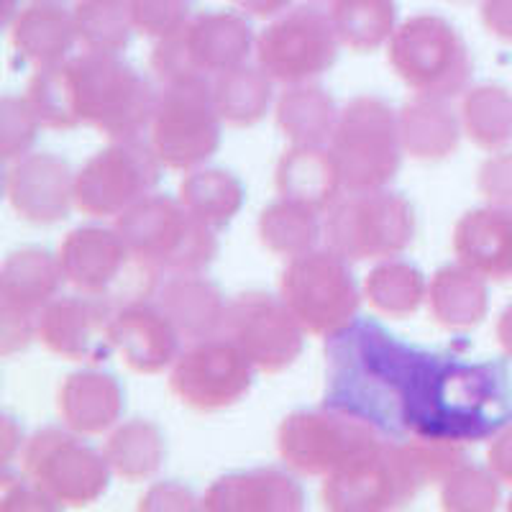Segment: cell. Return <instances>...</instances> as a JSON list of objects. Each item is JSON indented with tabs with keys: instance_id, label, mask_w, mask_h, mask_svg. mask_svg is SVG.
I'll return each mask as SVG.
<instances>
[{
	"instance_id": "54",
	"label": "cell",
	"mask_w": 512,
	"mask_h": 512,
	"mask_svg": "<svg viewBox=\"0 0 512 512\" xmlns=\"http://www.w3.org/2000/svg\"><path fill=\"white\" fill-rule=\"evenodd\" d=\"M54 3H64V0H54Z\"/></svg>"
},
{
	"instance_id": "6",
	"label": "cell",
	"mask_w": 512,
	"mask_h": 512,
	"mask_svg": "<svg viewBox=\"0 0 512 512\" xmlns=\"http://www.w3.org/2000/svg\"><path fill=\"white\" fill-rule=\"evenodd\" d=\"M59 264L67 285L85 295L105 297L118 308L152 300L159 290V269L141 262L116 226H77L59 244Z\"/></svg>"
},
{
	"instance_id": "20",
	"label": "cell",
	"mask_w": 512,
	"mask_h": 512,
	"mask_svg": "<svg viewBox=\"0 0 512 512\" xmlns=\"http://www.w3.org/2000/svg\"><path fill=\"white\" fill-rule=\"evenodd\" d=\"M6 198L18 218L34 226H54L75 208V172L52 152H31L11 162Z\"/></svg>"
},
{
	"instance_id": "48",
	"label": "cell",
	"mask_w": 512,
	"mask_h": 512,
	"mask_svg": "<svg viewBox=\"0 0 512 512\" xmlns=\"http://www.w3.org/2000/svg\"><path fill=\"white\" fill-rule=\"evenodd\" d=\"M482 24L489 34L512 44V0H484Z\"/></svg>"
},
{
	"instance_id": "19",
	"label": "cell",
	"mask_w": 512,
	"mask_h": 512,
	"mask_svg": "<svg viewBox=\"0 0 512 512\" xmlns=\"http://www.w3.org/2000/svg\"><path fill=\"white\" fill-rule=\"evenodd\" d=\"M118 305L95 295H57L36 320V341L67 361L103 364L111 359V323Z\"/></svg>"
},
{
	"instance_id": "36",
	"label": "cell",
	"mask_w": 512,
	"mask_h": 512,
	"mask_svg": "<svg viewBox=\"0 0 512 512\" xmlns=\"http://www.w3.org/2000/svg\"><path fill=\"white\" fill-rule=\"evenodd\" d=\"M364 297L387 318H410L428 300V282L418 264L408 259H382L364 280Z\"/></svg>"
},
{
	"instance_id": "25",
	"label": "cell",
	"mask_w": 512,
	"mask_h": 512,
	"mask_svg": "<svg viewBox=\"0 0 512 512\" xmlns=\"http://www.w3.org/2000/svg\"><path fill=\"white\" fill-rule=\"evenodd\" d=\"M62 423L80 436H103L113 431L126 410V392L113 374L103 369H80L64 379L57 395Z\"/></svg>"
},
{
	"instance_id": "15",
	"label": "cell",
	"mask_w": 512,
	"mask_h": 512,
	"mask_svg": "<svg viewBox=\"0 0 512 512\" xmlns=\"http://www.w3.org/2000/svg\"><path fill=\"white\" fill-rule=\"evenodd\" d=\"M162 172L149 141H111L75 172V208L90 218H118L157 190Z\"/></svg>"
},
{
	"instance_id": "22",
	"label": "cell",
	"mask_w": 512,
	"mask_h": 512,
	"mask_svg": "<svg viewBox=\"0 0 512 512\" xmlns=\"http://www.w3.org/2000/svg\"><path fill=\"white\" fill-rule=\"evenodd\" d=\"M303 507V484L295 474L272 466L226 474L200 500V510L208 512H297Z\"/></svg>"
},
{
	"instance_id": "12",
	"label": "cell",
	"mask_w": 512,
	"mask_h": 512,
	"mask_svg": "<svg viewBox=\"0 0 512 512\" xmlns=\"http://www.w3.org/2000/svg\"><path fill=\"white\" fill-rule=\"evenodd\" d=\"M280 295L310 336L331 338L359 318L361 292L349 259L328 246L287 262Z\"/></svg>"
},
{
	"instance_id": "4",
	"label": "cell",
	"mask_w": 512,
	"mask_h": 512,
	"mask_svg": "<svg viewBox=\"0 0 512 512\" xmlns=\"http://www.w3.org/2000/svg\"><path fill=\"white\" fill-rule=\"evenodd\" d=\"M72 111L111 141L141 139L152 126L159 93L136 67L113 52L85 49L64 62Z\"/></svg>"
},
{
	"instance_id": "16",
	"label": "cell",
	"mask_w": 512,
	"mask_h": 512,
	"mask_svg": "<svg viewBox=\"0 0 512 512\" xmlns=\"http://www.w3.org/2000/svg\"><path fill=\"white\" fill-rule=\"evenodd\" d=\"M344 47L331 11L318 6L287 8L256 34V64L282 85H303L326 75Z\"/></svg>"
},
{
	"instance_id": "26",
	"label": "cell",
	"mask_w": 512,
	"mask_h": 512,
	"mask_svg": "<svg viewBox=\"0 0 512 512\" xmlns=\"http://www.w3.org/2000/svg\"><path fill=\"white\" fill-rule=\"evenodd\" d=\"M159 308L175 323L182 338L200 341V338L221 336L228 303L221 287L200 272L175 274L159 285Z\"/></svg>"
},
{
	"instance_id": "39",
	"label": "cell",
	"mask_w": 512,
	"mask_h": 512,
	"mask_svg": "<svg viewBox=\"0 0 512 512\" xmlns=\"http://www.w3.org/2000/svg\"><path fill=\"white\" fill-rule=\"evenodd\" d=\"M80 44L93 52L121 54L136 34L131 3L116 0H77L75 6Z\"/></svg>"
},
{
	"instance_id": "28",
	"label": "cell",
	"mask_w": 512,
	"mask_h": 512,
	"mask_svg": "<svg viewBox=\"0 0 512 512\" xmlns=\"http://www.w3.org/2000/svg\"><path fill=\"white\" fill-rule=\"evenodd\" d=\"M274 185L280 198L297 200L320 213H328L346 192L331 146H290L274 169Z\"/></svg>"
},
{
	"instance_id": "14",
	"label": "cell",
	"mask_w": 512,
	"mask_h": 512,
	"mask_svg": "<svg viewBox=\"0 0 512 512\" xmlns=\"http://www.w3.org/2000/svg\"><path fill=\"white\" fill-rule=\"evenodd\" d=\"M223 118L213 100L210 80L162 85L149 144L167 169L192 172L203 167L221 146Z\"/></svg>"
},
{
	"instance_id": "40",
	"label": "cell",
	"mask_w": 512,
	"mask_h": 512,
	"mask_svg": "<svg viewBox=\"0 0 512 512\" xmlns=\"http://www.w3.org/2000/svg\"><path fill=\"white\" fill-rule=\"evenodd\" d=\"M502 500L500 477L492 469L477 464H464L441 482L443 510L454 512H487L497 510Z\"/></svg>"
},
{
	"instance_id": "17",
	"label": "cell",
	"mask_w": 512,
	"mask_h": 512,
	"mask_svg": "<svg viewBox=\"0 0 512 512\" xmlns=\"http://www.w3.org/2000/svg\"><path fill=\"white\" fill-rule=\"evenodd\" d=\"M256 367L226 336L192 341L169 372V390L182 405L200 413L233 408L249 395Z\"/></svg>"
},
{
	"instance_id": "23",
	"label": "cell",
	"mask_w": 512,
	"mask_h": 512,
	"mask_svg": "<svg viewBox=\"0 0 512 512\" xmlns=\"http://www.w3.org/2000/svg\"><path fill=\"white\" fill-rule=\"evenodd\" d=\"M454 254L484 280H512V208L484 205L454 226Z\"/></svg>"
},
{
	"instance_id": "7",
	"label": "cell",
	"mask_w": 512,
	"mask_h": 512,
	"mask_svg": "<svg viewBox=\"0 0 512 512\" xmlns=\"http://www.w3.org/2000/svg\"><path fill=\"white\" fill-rule=\"evenodd\" d=\"M387 59L415 95L454 100L472 82L474 62L464 36L436 13L402 21L387 44Z\"/></svg>"
},
{
	"instance_id": "33",
	"label": "cell",
	"mask_w": 512,
	"mask_h": 512,
	"mask_svg": "<svg viewBox=\"0 0 512 512\" xmlns=\"http://www.w3.org/2000/svg\"><path fill=\"white\" fill-rule=\"evenodd\" d=\"M103 451L113 469V477L123 479V482H146V479L157 477L167 459L162 428L144 418L116 425L105 441Z\"/></svg>"
},
{
	"instance_id": "35",
	"label": "cell",
	"mask_w": 512,
	"mask_h": 512,
	"mask_svg": "<svg viewBox=\"0 0 512 512\" xmlns=\"http://www.w3.org/2000/svg\"><path fill=\"white\" fill-rule=\"evenodd\" d=\"M259 241L264 249L285 259L308 254L323 236L320 210L297 200L280 198L259 213Z\"/></svg>"
},
{
	"instance_id": "27",
	"label": "cell",
	"mask_w": 512,
	"mask_h": 512,
	"mask_svg": "<svg viewBox=\"0 0 512 512\" xmlns=\"http://www.w3.org/2000/svg\"><path fill=\"white\" fill-rule=\"evenodd\" d=\"M64 282L67 280L59 256L39 246L11 251L0 269V310L39 318L41 310L59 295Z\"/></svg>"
},
{
	"instance_id": "41",
	"label": "cell",
	"mask_w": 512,
	"mask_h": 512,
	"mask_svg": "<svg viewBox=\"0 0 512 512\" xmlns=\"http://www.w3.org/2000/svg\"><path fill=\"white\" fill-rule=\"evenodd\" d=\"M26 100H29V105L34 108L36 118H39L44 128L72 131V128L80 126L75 111H72L64 62L57 64V67H47V70H36V75L29 82V90H26Z\"/></svg>"
},
{
	"instance_id": "49",
	"label": "cell",
	"mask_w": 512,
	"mask_h": 512,
	"mask_svg": "<svg viewBox=\"0 0 512 512\" xmlns=\"http://www.w3.org/2000/svg\"><path fill=\"white\" fill-rule=\"evenodd\" d=\"M241 13L254 18H277L290 8L292 0H231Z\"/></svg>"
},
{
	"instance_id": "5",
	"label": "cell",
	"mask_w": 512,
	"mask_h": 512,
	"mask_svg": "<svg viewBox=\"0 0 512 512\" xmlns=\"http://www.w3.org/2000/svg\"><path fill=\"white\" fill-rule=\"evenodd\" d=\"M113 226L141 262L159 272H203L218 256L216 231L172 195L152 192L121 213Z\"/></svg>"
},
{
	"instance_id": "29",
	"label": "cell",
	"mask_w": 512,
	"mask_h": 512,
	"mask_svg": "<svg viewBox=\"0 0 512 512\" xmlns=\"http://www.w3.org/2000/svg\"><path fill=\"white\" fill-rule=\"evenodd\" d=\"M461 116L451 108V100L415 95L400 111L402 149L418 162H441L459 149Z\"/></svg>"
},
{
	"instance_id": "10",
	"label": "cell",
	"mask_w": 512,
	"mask_h": 512,
	"mask_svg": "<svg viewBox=\"0 0 512 512\" xmlns=\"http://www.w3.org/2000/svg\"><path fill=\"white\" fill-rule=\"evenodd\" d=\"M346 192L382 190L402 167L400 113L379 95H359L344 105L331 139Z\"/></svg>"
},
{
	"instance_id": "50",
	"label": "cell",
	"mask_w": 512,
	"mask_h": 512,
	"mask_svg": "<svg viewBox=\"0 0 512 512\" xmlns=\"http://www.w3.org/2000/svg\"><path fill=\"white\" fill-rule=\"evenodd\" d=\"M21 441H24V433L16 425V420L11 415H6L3 418V464L11 466L16 448H21Z\"/></svg>"
},
{
	"instance_id": "2",
	"label": "cell",
	"mask_w": 512,
	"mask_h": 512,
	"mask_svg": "<svg viewBox=\"0 0 512 512\" xmlns=\"http://www.w3.org/2000/svg\"><path fill=\"white\" fill-rule=\"evenodd\" d=\"M420 351L377 320L356 318L328 338L323 405L367 420L387 438H405V392Z\"/></svg>"
},
{
	"instance_id": "51",
	"label": "cell",
	"mask_w": 512,
	"mask_h": 512,
	"mask_svg": "<svg viewBox=\"0 0 512 512\" xmlns=\"http://www.w3.org/2000/svg\"><path fill=\"white\" fill-rule=\"evenodd\" d=\"M495 333H497V344L502 346L505 356H510L512 359V305H507V308L502 310Z\"/></svg>"
},
{
	"instance_id": "31",
	"label": "cell",
	"mask_w": 512,
	"mask_h": 512,
	"mask_svg": "<svg viewBox=\"0 0 512 512\" xmlns=\"http://www.w3.org/2000/svg\"><path fill=\"white\" fill-rule=\"evenodd\" d=\"M338 116L341 111L336 100L313 82L287 85L285 93L274 103L277 126L292 146L331 144Z\"/></svg>"
},
{
	"instance_id": "3",
	"label": "cell",
	"mask_w": 512,
	"mask_h": 512,
	"mask_svg": "<svg viewBox=\"0 0 512 512\" xmlns=\"http://www.w3.org/2000/svg\"><path fill=\"white\" fill-rule=\"evenodd\" d=\"M464 461H469L464 446L387 438L374 454L326 477L323 505L338 512L397 510L428 484H441Z\"/></svg>"
},
{
	"instance_id": "24",
	"label": "cell",
	"mask_w": 512,
	"mask_h": 512,
	"mask_svg": "<svg viewBox=\"0 0 512 512\" xmlns=\"http://www.w3.org/2000/svg\"><path fill=\"white\" fill-rule=\"evenodd\" d=\"M8 31L18 57L34 64L36 70L67 62L80 44L75 11H67L54 0H31L18 11Z\"/></svg>"
},
{
	"instance_id": "11",
	"label": "cell",
	"mask_w": 512,
	"mask_h": 512,
	"mask_svg": "<svg viewBox=\"0 0 512 512\" xmlns=\"http://www.w3.org/2000/svg\"><path fill=\"white\" fill-rule=\"evenodd\" d=\"M387 441L367 420L336 408L295 410L280 423L277 451L292 472L303 477H333Z\"/></svg>"
},
{
	"instance_id": "45",
	"label": "cell",
	"mask_w": 512,
	"mask_h": 512,
	"mask_svg": "<svg viewBox=\"0 0 512 512\" xmlns=\"http://www.w3.org/2000/svg\"><path fill=\"white\" fill-rule=\"evenodd\" d=\"M36 320L39 318L0 310V351L3 356L21 354L29 349V344L36 338Z\"/></svg>"
},
{
	"instance_id": "8",
	"label": "cell",
	"mask_w": 512,
	"mask_h": 512,
	"mask_svg": "<svg viewBox=\"0 0 512 512\" xmlns=\"http://www.w3.org/2000/svg\"><path fill=\"white\" fill-rule=\"evenodd\" d=\"M254 49L256 34L246 13L203 11L175 34L157 39L152 72L162 85L213 80L221 72L249 62Z\"/></svg>"
},
{
	"instance_id": "21",
	"label": "cell",
	"mask_w": 512,
	"mask_h": 512,
	"mask_svg": "<svg viewBox=\"0 0 512 512\" xmlns=\"http://www.w3.org/2000/svg\"><path fill=\"white\" fill-rule=\"evenodd\" d=\"M113 349L128 369L139 374H159L172 369L180 349V331L167 318L157 300H136L121 305L111 323Z\"/></svg>"
},
{
	"instance_id": "18",
	"label": "cell",
	"mask_w": 512,
	"mask_h": 512,
	"mask_svg": "<svg viewBox=\"0 0 512 512\" xmlns=\"http://www.w3.org/2000/svg\"><path fill=\"white\" fill-rule=\"evenodd\" d=\"M221 336L231 338L262 374L290 369L305 351V331L282 300L262 290L241 292L228 303Z\"/></svg>"
},
{
	"instance_id": "43",
	"label": "cell",
	"mask_w": 512,
	"mask_h": 512,
	"mask_svg": "<svg viewBox=\"0 0 512 512\" xmlns=\"http://www.w3.org/2000/svg\"><path fill=\"white\" fill-rule=\"evenodd\" d=\"M190 0H131L136 34L149 39H164L192 18Z\"/></svg>"
},
{
	"instance_id": "38",
	"label": "cell",
	"mask_w": 512,
	"mask_h": 512,
	"mask_svg": "<svg viewBox=\"0 0 512 512\" xmlns=\"http://www.w3.org/2000/svg\"><path fill=\"white\" fill-rule=\"evenodd\" d=\"M333 26L351 52L367 54L390 44L397 29L395 0H333Z\"/></svg>"
},
{
	"instance_id": "37",
	"label": "cell",
	"mask_w": 512,
	"mask_h": 512,
	"mask_svg": "<svg viewBox=\"0 0 512 512\" xmlns=\"http://www.w3.org/2000/svg\"><path fill=\"white\" fill-rule=\"evenodd\" d=\"M461 126L479 149L497 152L512 144V93L505 85L484 82L461 95Z\"/></svg>"
},
{
	"instance_id": "32",
	"label": "cell",
	"mask_w": 512,
	"mask_h": 512,
	"mask_svg": "<svg viewBox=\"0 0 512 512\" xmlns=\"http://www.w3.org/2000/svg\"><path fill=\"white\" fill-rule=\"evenodd\" d=\"M210 85L223 123L233 128L262 123L274 103V80L259 64H239L213 77Z\"/></svg>"
},
{
	"instance_id": "47",
	"label": "cell",
	"mask_w": 512,
	"mask_h": 512,
	"mask_svg": "<svg viewBox=\"0 0 512 512\" xmlns=\"http://www.w3.org/2000/svg\"><path fill=\"white\" fill-rule=\"evenodd\" d=\"M487 466L500 477V482L512 484V423L505 425L489 443Z\"/></svg>"
},
{
	"instance_id": "52",
	"label": "cell",
	"mask_w": 512,
	"mask_h": 512,
	"mask_svg": "<svg viewBox=\"0 0 512 512\" xmlns=\"http://www.w3.org/2000/svg\"><path fill=\"white\" fill-rule=\"evenodd\" d=\"M116 3H131V0H116Z\"/></svg>"
},
{
	"instance_id": "1",
	"label": "cell",
	"mask_w": 512,
	"mask_h": 512,
	"mask_svg": "<svg viewBox=\"0 0 512 512\" xmlns=\"http://www.w3.org/2000/svg\"><path fill=\"white\" fill-rule=\"evenodd\" d=\"M512 423V377L505 361H469L423 349L405 392V438L482 443Z\"/></svg>"
},
{
	"instance_id": "44",
	"label": "cell",
	"mask_w": 512,
	"mask_h": 512,
	"mask_svg": "<svg viewBox=\"0 0 512 512\" xmlns=\"http://www.w3.org/2000/svg\"><path fill=\"white\" fill-rule=\"evenodd\" d=\"M477 187L489 205L512 208V152H500L484 159L479 167Z\"/></svg>"
},
{
	"instance_id": "9",
	"label": "cell",
	"mask_w": 512,
	"mask_h": 512,
	"mask_svg": "<svg viewBox=\"0 0 512 512\" xmlns=\"http://www.w3.org/2000/svg\"><path fill=\"white\" fill-rule=\"evenodd\" d=\"M418 231L415 208L402 192H346L333 203L323 221L328 249L349 262H382L400 256Z\"/></svg>"
},
{
	"instance_id": "13",
	"label": "cell",
	"mask_w": 512,
	"mask_h": 512,
	"mask_svg": "<svg viewBox=\"0 0 512 512\" xmlns=\"http://www.w3.org/2000/svg\"><path fill=\"white\" fill-rule=\"evenodd\" d=\"M21 474L59 505L85 507L98 502L111 487L113 469L85 436L67 425H47L26 441Z\"/></svg>"
},
{
	"instance_id": "42",
	"label": "cell",
	"mask_w": 512,
	"mask_h": 512,
	"mask_svg": "<svg viewBox=\"0 0 512 512\" xmlns=\"http://www.w3.org/2000/svg\"><path fill=\"white\" fill-rule=\"evenodd\" d=\"M41 121L26 98L6 95L0 103V154L8 164L26 157L36 144L41 131Z\"/></svg>"
},
{
	"instance_id": "34",
	"label": "cell",
	"mask_w": 512,
	"mask_h": 512,
	"mask_svg": "<svg viewBox=\"0 0 512 512\" xmlns=\"http://www.w3.org/2000/svg\"><path fill=\"white\" fill-rule=\"evenodd\" d=\"M177 198L200 223L221 231L244 208L246 187L228 169L198 167L182 180Z\"/></svg>"
},
{
	"instance_id": "53",
	"label": "cell",
	"mask_w": 512,
	"mask_h": 512,
	"mask_svg": "<svg viewBox=\"0 0 512 512\" xmlns=\"http://www.w3.org/2000/svg\"><path fill=\"white\" fill-rule=\"evenodd\" d=\"M507 510H512V497H510V505H507Z\"/></svg>"
},
{
	"instance_id": "46",
	"label": "cell",
	"mask_w": 512,
	"mask_h": 512,
	"mask_svg": "<svg viewBox=\"0 0 512 512\" xmlns=\"http://www.w3.org/2000/svg\"><path fill=\"white\" fill-rule=\"evenodd\" d=\"M141 510H195L200 507L198 497L192 495V489L185 484L169 479V482H157L139 502Z\"/></svg>"
},
{
	"instance_id": "30",
	"label": "cell",
	"mask_w": 512,
	"mask_h": 512,
	"mask_svg": "<svg viewBox=\"0 0 512 512\" xmlns=\"http://www.w3.org/2000/svg\"><path fill=\"white\" fill-rule=\"evenodd\" d=\"M487 282L461 262L438 269L428 285V310L433 320L448 331L477 328L489 313Z\"/></svg>"
}]
</instances>
